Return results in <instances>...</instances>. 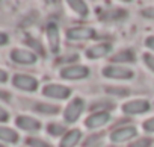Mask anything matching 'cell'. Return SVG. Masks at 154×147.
I'll return each instance as SVG.
<instances>
[{"instance_id": "cell-3", "label": "cell", "mask_w": 154, "mask_h": 147, "mask_svg": "<svg viewBox=\"0 0 154 147\" xmlns=\"http://www.w3.org/2000/svg\"><path fill=\"white\" fill-rule=\"evenodd\" d=\"M137 136V129L136 126L127 124V126H119L115 127L110 133H109V139L115 144H121V142H127L131 141L133 138Z\"/></svg>"}, {"instance_id": "cell-20", "label": "cell", "mask_w": 154, "mask_h": 147, "mask_svg": "<svg viewBox=\"0 0 154 147\" xmlns=\"http://www.w3.org/2000/svg\"><path fill=\"white\" fill-rule=\"evenodd\" d=\"M106 91H107V94H113L118 97H127L130 94V90L124 88V87H107Z\"/></svg>"}, {"instance_id": "cell-25", "label": "cell", "mask_w": 154, "mask_h": 147, "mask_svg": "<svg viewBox=\"0 0 154 147\" xmlns=\"http://www.w3.org/2000/svg\"><path fill=\"white\" fill-rule=\"evenodd\" d=\"M140 14H142L145 18H148V20H154V6H148V8L142 9Z\"/></svg>"}, {"instance_id": "cell-13", "label": "cell", "mask_w": 154, "mask_h": 147, "mask_svg": "<svg viewBox=\"0 0 154 147\" xmlns=\"http://www.w3.org/2000/svg\"><path fill=\"white\" fill-rule=\"evenodd\" d=\"M83 136V132L80 129H71L66 130V133L62 136V139L59 141V147H75L80 142Z\"/></svg>"}, {"instance_id": "cell-29", "label": "cell", "mask_w": 154, "mask_h": 147, "mask_svg": "<svg viewBox=\"0 0 154 147\" xmlns=\"http://www.w3.org/2000/svg\"><path fill=\"white\" fill-rule=\"evenodd\" d=\"M8 43V35L3 34V32H0V46H5Z\"/></svg>"}, {"instance_id": "cell-1", "label": "cell", "mask_w": 154, "mask_h": 147, "mask_svg": "<svg viewBox=\"0 0 154 147\" xmlns=\"http://www.w3.org/2000/svg\"><path fill=\"white\" fill-rule=\"evenodd\" d=\"M103 76L107 79H116V81H130L133 79L134 73L131 68L125 67V65H119V64H109L104 65L103 70Z\"/></svg>"}, {"instance_id": "cell-28", "label": "cell", "mask_w": 154, "mask_h": 147, "mask_svg": "<svg viewBox=\"0 0 154 147\" xmlns=\"http://www.w3.org/2000/svg\"><path fill=\"white\" fill-rule=\"evenodd\" d=\"M6 81H8V73L0 68V84H5Z\"/></svg>"}, {"instance_id": "cell-14", "label": "cell", "mask_w": 154, "mask_h": 147, "mask_svg": "<svg viewBox=\"0 0 154 147\" xmlns=\"http://www.w3.org/2000/svg\"><path fill=\"white\" fill-rule=\"evenodd\" d=\"M17 126L26 132H38L41 129V121L33 118V117H29V115H20L17 120H15Z\"/></svg>"}, {"instance_id": "cell-26", "label": "cell", "mask_w": 154, "mask_h": 147, "mask_svg": "<svg viewBox=\"0 0 154 147\" xmlns=\"http://www.w3.org/2000/svg\"><path fill=\"white\" fill-rule=\"evenodd\" d=\"M145 46L151 50V53H154V35H149L145 38Z\"/></svg>"}, {"instance_id": "cell-22", "label": "cell", "mask_w": 154, "mask_h": 147, "mask_svg": "<svg viewBox=\"0 0 154 147\" xmlns=\"http://www.w3.org/2000/svg\"><path fill=\"white\" fill-rule=\"evenodd\" d=\"M142 61H143V64L146 65V68L154 73V53H149V52L143 53V55H142Z\"/></svg>"}, {"instance_id": "cell-2", "label": "cell", "mask_w": 154, "mask_h": 147, "mask_svg": "<svg viewBox=\"0 0 154 147\" xmlns=\"http://www.w3.org/2000/svg\"><path fill=\"white\" fill-rule=\"evenodd\" d=\"M86 103H85V100L82 99V97H74V99H71V102L65 106V109H63V120H65V123H77L80 120V117H82V114H83V111H85V106Z\"/></svg>"}, {"instance_id": "cell-27", "label": "cell", "mask_w": 154, "mask_h": 147, "mask_svg": "<svg viewBox=\"0 0 154 147\" xmlns=\"http://www.w3.org/2000/svg\"><path fill=\"white\" fill-rule=\"evenodd\" d=\"M8 120H9V112H8L5 108L0 106V123H5V121H8Z\"/></svg>"}, {"instance_id": "cell-4", "label": "cell", "mask_w": 154, "mask_h": 147, "mask_svg": "<svg viewBox=\"0 0 154 147\" xmlns=\"http://www.w3.org/2000/svg\"><path fill=\"white\" fill-rule=\"evenodd\" d=\"M151 108L149 102L146 99H131L121 105V111L127 115H139L148 112Z\"/></svg>"}, {"instance_id": "cell-6", "label": "cell", "mask_w": 154, "mask_h": 147, "mask_svg": "<svg viewBox=\"0 0 154 147\" xmlns=\"http://www.w3.org/2000/svg\"><path fill=\"white\" fill-rule=\"evenodd\" d=\"M45 37L48 43V49L51 53L57 55L60 49V32H59V24L54 21H50L45 27Z\"/></svg>"}, {"instance_id": "cell-10", "label": "cell", "mask_w": 154, "mask_h": 147, "mask_svg": "<svg viewBox=\"0 0 154 147\" xmlns=\"http://www.w3.org/2000/svg\"><path fill=\"white\" fill-rule=\"evenodd\" d=\"M112 49H113L112 43H97L86 49L85 56L88 59H101V58H106L112 52Z\"/></svg>"}, {"instance_id": "cell-11", "label": "cell", "mask_w": 154, "mask_h": 147, "mask_svg": "<svg viewBox=\"0 0 154 147\" xmlns=\"http://www.w3.org/2000/svg\"><path fill=\"white\" fill-rule=\"evenodd\" d=\"M12 84L15 88L23 91H35L38 88V81L29 75H15L12 79Z\"/></svg>"}, {"instance_id": "cell-23", "label": "cell", "mask_w": 154, "mask_h": 147, "mask_svg": "<svg viewBox=\"0 0 154 147\" xmlns=\"http://www.w3.org/2000/svg\"><path fill=\"white\" fill-rule=\"evenodd\" d=\"M27 144L32 147H51L47 141H44L41 138H27Z\"/></svg>"}, {"instance_id": "cell-12", "label": "cell", "mask_w": 154, "mask_h": 147, "mask_svg": "<svg viewBox=\"0 0 154 147\" xmlns=\"http://www.w3.org/2000/svg\"><path fill=\"white\" fill-rule=\"evenodd\" d=\"M11 59L17 64H23V65H30L36 62V53L26 50V49H14L11 52Z\"/></svg>"}, {"instance_id": "cell-5", "label": "cell", "mask_w": 154, "mask_h": 147, "mask_svg": "<svg viewBox=\"0 0 154 147\" xmlns=\"http://www.w3.org/2000/svg\"><path fill=\"white\" fill-rule=\"evenodd\" d=\"M89 75V68L86 65H66L60 70L59 76L62 79H66V81H79V79H85L88 78Z\"/></svg>"}, {"instance_id": "cell-8", "label": "cell", "mask_w": 154, "mask_h": 147, "mask_svg": "<svg viewBox=\"0 0 154 147\" xmlns=\"http://www.w3.org/2000/svg\"><path fill=\"white\" fill-rule=\"evenodd\" d=\"M71 88L69 87H65V85H60V84H48L42 88V94L45 97H50V99H54V100H65L71 96Z\"/></svg>"}, {"instance_id": "cell-18", "label": "cell", "mask_w": 154, "mask_h": 147, "mask_svg": "<svg viewBox=\"0 0 154 147\" xmlns=\"http://www.w3.org/2000/svg\"><path fill=\"white\" fill-rule=\"evenodd\" d=\"M47 132L51 136H59V135H65L66 133V127L62 123H50L47 126Z\"/></svg>"}, {"instance_id": "cell-19", "label": "cell", "mask_w": 154, "mask_h": 147, "mask_svg": "<svg viewBox=\"0 0 154 147\" xmlns=\"http://www.w3.org/2000/svg\"><path fill=\"white\" fill-rule=\"evenodd\" d=\"M35 109L39 111V112H44V114H57L60 111L59 106L51 105V103H36Z\"/></svg>"}, {"instance_id": "cell-7", "label": "cell", "mask_w": 154, "mask_h": 147, "mask_svg": "<svg viewBox=\"0 0 154 147\" xmlns=\"http://www.w3.org/2000/svg\"><path fill=\"white\" fill-rule=\"evenodd\" d=\"M95 35H97V32L88 26H75V27H69L66 30V40H69V41H89Z\"/></svg>"}, {"instance_id": "cell-30", "label": "cell", "mask_w": 154, "mask_h": 147, "mask_svg": "<svg viewBox=\"0 0 154 147\" xmlns=\"http://www.w3.org/2000/svg\"><path fill=\"white\" fill-rule=\"evenodd\" d=\"M0 147H5V145H2V144H0Z\"/></svg>"}, {"instance_id": "cell-9", "label": "cell", "mask_w": 154, "mask_h": 147, "mask_svg": "<svg viewBox=\"0 0 154 147\" xmlns=\"http://www.w3.org/2000/svg\"><path fill=\"white\" fill-rule=\"evenodd\" d=\"M110 114L109 111H95L92 112L91 115L86 117L85 120V127L91 129V130H95V129H100L103 126H106L109 121H110Z\"/></svg>"}, {"instance_id": "cell-21", "label": "cell", "mask_w": 154, "mask_h": 147, "mask_svg": "<svg viewBox=\"0 0 154 147\" xmlns=\"http://www.w3.org/2000/svg\"><path fill=\"white\" fill-rule=\"evenodd\" d=\"M151 145H152V138H148V136L131 141V144H130V147H151Z\"/></svg>"}, {"instance_id": "cell-15", "label": "cell", "mask_w": 154, "mask_h": 147, "mask_svg": "<svg viewBox=\"0 0 154 147\" xmlns=\"http://www.w3.org/2000/svg\"><path fill=\"white\" fill-rule=\"evenodd\" d=\"M110 61H112L113 64L124 65V64L134 62V61H136V56H134V52H133L131 49H122V50L116 52L113 56H110Z\"/></svg>"}, {"instance_id": "cell-24", "label": "cell", "mask_w": 154, "mask_h": 147, "mask_svg": "<svg viewBox=\"0 0 154 147\" xmlns=\"http://www.w3.org/2000/svg\"><path fill=\"white\" fill-rule=\"evenodd\" d=\"M142 129L148 133H154V117H149L145 121H142Z\"/></svg>"}, {"instance_id": "cell-16", "label": "cell", "mask_w": 154, "mask_h": 147, "mask_svg": "<svg viewBox=\"0 0 154 147\" xmlns=\"http://www.w3.org/2000/svg\"><path fill=\"white\" fill-rule=\"evenodd\" d=\"M18 139H20V136L14 129L0 126V141H5V142H9V144H17Z\"/></svg>"}, {"instance_id": "cell-17", "label": "cell", "mask_w": 154, "mask_h": 147, "mask_svg": "<svg viewBox=\"0 0 154 147\" xmlns=\"http://www.w3.org/2000/svg\"><path fill=\"white\" fill-rule=\"evenodd\" d=\"M68 6H69V9L72 11V12H75L79 17H86L88 15V12H89V8H88V5L85 3V2H68Z\"/></svg>"}]
</instances>
